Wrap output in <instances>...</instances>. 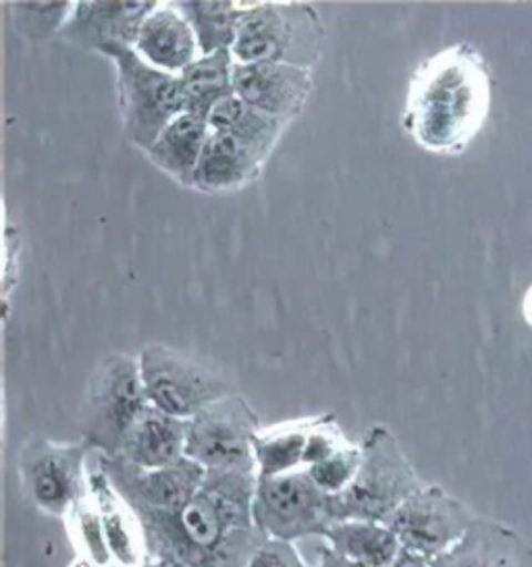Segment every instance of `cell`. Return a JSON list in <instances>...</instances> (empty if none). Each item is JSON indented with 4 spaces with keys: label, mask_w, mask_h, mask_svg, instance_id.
I'll return each instance as SVG.
<instances>
[{
    "label": "cell",
    "mask_w": 532,
    "mask_h": 567,
    "mask_svg": "<svg viewBox=\"0 0 532 567\" xmlns=\"http://www.w3.org/2000/svg\"><path fill=\"white\" fill-rule=\"evenodd\" d=\"M256 484V472L208 470L182 512L133 514L146 557L185 567H248L268 538L254 524Z\"/></svg>",
    "instance_id": "1"
},
{
    "label": "cell",
    "mask_w": 532,
    "mask_h": 567,
    "mask_svg": "<svg viewBox=\"0 0 532 567\" xmlns=\"http://www.w3.org/2000/svg\"><path fill=\"white\" fill-rule=\"evenodd\" d=\"M491 109V75L481 51L456 44L416 69L401 115L403 130L432 154H462Z\"/></svg>",
    "instance_id": "2"
},
{
    "label": "cell",
    "mask_w": 532,
    "mask_h": 567,
    "mask_svg": "<svg viewBox=\"0 0 532 567\" xmlns=\"http://www.w3.org/2000/svg\"><path fill=\"white\" fill-rule=\"evenodd\" d=\"M325 38V23L313 4L246 2L232 54L235 63H287L315 71Z\"/></svg>",
    "instance_id": "3"
},
{
    "label": "cell",
    "mask_w": 532,
    "mask_h": 567,
    "mask_svg": "<svg viewBox=\"0 0 532 567\" xmlns=\"http://www.w3.org/2000/svg\"><path fill=\"white\" fill-rule=\"evenodd\" d=\"M149 408L137 355L123 351L104 355L92 370L83 393V443L96 455H119L125 436Z\"/></svg>",
    "instance_id": "4"
},
{
    "label": "cell",
    "mask_w": 532,
    "mask_h": 567,
    "mask_svg": "<svg viewBox=\"0 0 532 567\" xmlns=\"http://www.w3.org/2000/svg\"><path fill=\"white\" fill-rule=\"evenodd\" d=\"M100 54L115 69L123 134L137 151L146 152L166 125L185 113L182 75L152 68L133 47H109Z\"/></svg>",
    "instance_id": "5"
},
{
    "label": "cell",
    "mask_w": 532,
    "mask_h": 567,
    "mask_svg": "<svg viewBox=\"0 0 532 567\" xmlns=\"http://www.w3.org/2000/svg\"><path fill=\"white\" fill-rule=\"evenodd\" d=\"M360 447L362 464L356 481L335 497L339 522L368 519L385 524L424 484L401 450L398 436L385 424H372Z\"/></svg>",
    "instance_id": "6"
},
{
    "label": "cell",
    "mask_w": 532,
    "mask_h": 567,
    "mask_svg": "<svg viewBox=\"0 0 532 567\" xmlns=\"http://www.w3.org/2000/svg\"><path fill=\"white\" fill-rule=\"evenodd\" d=\"M80 443H59L49 436H30L17 455V476L25 501L52 517H69L90 493V457Z\"/></svg>",
    "instance_id": "7"
},
{
    "label": "cell",
    "mask_w": 532,
    "mask_h": 567,
    "mask_svg": "<svg viewBox=\"0 0 532 567\" xmlns=\"http://www.w3.org/2000/svg\"><path fill=\"white\" fill-rule=\"evenodd\" d=\"M137 360L150 405L168 416L192 420L208 405L235 393L215 367L187 351L152 343L140 350Z\"/></svg>",
    "instance_id": "8"
},
{
    "label": "cell",
    "mask_w": 532,
    "mask_h": 567,
    "mask_svg": "<svg viewBox=\"0 0 532 567\" xmlns=\"http://www.w3.org/2000/svg\"><path fill=\"white\" fill-rule=\"evenodd\" d=\"M339 522L337 501L323 493L306 470L258 478L254 495V524L268 538L296 543L329 533Z\"/></svg>",
    "instance_id": "9"
},
{
    "label": "cell",
    "mask_w": 532,
    "mask_h": 567,
    "mask_svg": "<svg viewBox=\"0 0 532 567\" xmlns=\"http://www.w3.org/2000/svg\"><path fill=\"white\" fill-rule=\"evenodd\" d=\"M260 429V417L249 401L239 393H232L187 420L185 457L206 472H256L254 439Z\"/></svg>",
    "instance_id": "10"
},
{
    "label": "cell",
    "mask_w": 532,
    "mask_h": 567,
    "mask_svg": "<svg viewBox=\"0 0 532 567\" xmlns=\"http://www.w3.org/2000/svg\"><path fill=\"white\" fill-rule=\"evenodd\" d=\"M479 516L446 488L424 484L385 524L398 536L401 549L429 561L453 549Z\"/></svg>",
    "instance_id": "11"
},
{
    "label": "cell",
    "mask_w": 532,
    "mask_h": 567,
    "mask_svg": "<svg viewBox=\"0 0 532 567\" xmlns=\"http://www.w3.org/2000/svg\"><path fill=\"white\" fill-rule=\"evenodd\" d=\"M94 457L119 497L127 503L132 514L182 512L196 497L206 476V470L190 457L154 470L133 466L121 455L104 457L94 453Z\"/></svg>",
    "instance_id": "12"
},
{
    "label": "cell",
    "mask_w": 532,
    "mask_h": 567,
    "mask_svg": "<svg viewBox=\"0 0 532 567\" xmlns=\"http://www.w3.org/2000/svg\"><path fill=\"white\" fill-rule=\"evenodd\" d=\"M233 82L242 101L291 125L313 94L315 71L287 63H235Z\"/></svg>",
    "instance_id": "13"
},
{
    "label": "cell",
    "mask_w": 532,
    "mask_h": 567,
    "mask_svg": "<svg viewBox=\"0 0 532 567\" xmlns=\"http://www.w3.org/2000/svg\"><path fill=\"white\" fill-rule=\"evenodd\" d=\"M154 4L146 0L75 2L61 38L78 49L99 54L109 47H133Z\"/></svg>",
    "instance_id": "14"
},
{
    "label": "cell",
    "mask_w": 532,
    "mask_h": 567,
    "mask_svg": "<svg viewBox=\"0 0 532 567\" xmlns=\"http://www.w3.org/2000/svg\"><path fill=\"white\" fill-rule=\"evenodd\" d=\"M133 51L152 68L173 75H182L202 54L196 32L177 2L154 4L137 32Z\"/></svg>",
    "instance_id": "15"
},
{
    "label": "cell",
    "mask_w": 532,
    "mask_h": 567,
    "mask_svg": "<svg viewBox=\"0 0 532 567\" xmlns=\"http://www.w3.org/2000/svg\"><path fill=\"white\" fill-rule=\"evenodd\" d=\"M268 154L232 134L211 132L190 189L202 194H233L258 182Z\"/></svg>",
    "instance_id": "16"
},
{
    "label": "cell",
    "mask_w": 532,
    "mask_h": 567,
    "mask_svg": "<svg viewBox=\"0 0 532 567\" xmlns=\"http://www.w3.org/2000/svg\"><path fill=\"white\" fill-rule=\"evenodd\" d=\"M432 567H532V545L514 528L479 517L464 538Z\"/></svg>",
    "instance_id": "17"
},
{
    "label": "cell",
    "mask_w": 532,
    "mask_h": 567,
    "mask_svg": "<svg viewBox=\"0 0 532 567\" xmlns=\"http://www.w3.org/2000/svg\"><path fill=\"white\" fill-rule=\"evenodd\" d=\"M187 420L150 405L125 436L119 455L137 467H165L185 457Z\"/></svg>",
    "instance_id": "18"
},
{
    "label": "cell",
    "mask_w": 532,
    "mask_h": 567,
    "mask_svg": "<svg viewBox=\"0 0 532 567\" xmlns=\"http://www.w3.org/2000/svg\"><path fill=\"white\" fill-rule=\"evenodd\" d=\"M90 495L99 507L115 566H142L146 561V549H144L140 524L133 516L132 509L127 507V503L119 497V493L106 478V474L102 472L99 462H94L90 467Z\"/></svg>",
    "instance_id": "19"
},
{
    "label": "cell",
    "mask_w": 532,
    "mask_h": 567,
    "mask_svg": "<svg viewBox=\"0 0 532 567\" xmlns=\"http://www.w3.org/2000/svg\"><path fill=\"white\" fill-rule=\"evenodd\" d=\"M208 135V118L185 111L166 125L165 132L156 137V142L144 154L154 167L165 173L175 184L190 187Z\"/></svg>",
    "instance_id": "20"
},
{
    "label": "cell",
    "mask_w": 532,
    "mask_h": 567,
    "mask_svg": "<svg viewBox=\"0 0 532 567\" xmlns=\"http://www.w3.org/2000/svg\"><path fill=\"white\" fill-rule=\"evenodd\" d=\"M325 540L332 550L366 567L391 566L403 550L387 524L368 519L335 522Z\"/></svg>",
    "instance_id": "21"
},
{
    "label": "cell",
    "mask_w": 532,
    "mask_h": 567,
    "mask_svg": "<svg viewBox=\"0 0 532 567\" xmlns=\"http://www.w3.org/2000/svg\"><path fill=\"white\" fill-rule=\"evenodd\" d=\"M235 59L232 51L200 54L182 73L185 111L208 118L216 104L235 94Z\"/></svg>",
    "instance_id": "22"
},
{
    "label": "cell",
    "mask_w": 532,
    "mask_h": 567,
    "mask_svg": "<svg viewBox=\"0 0 532 567\" xmlns=\"http://www.w3.org/2000/svg\"><path fill=\"white\" fill-rule=\"evenodd\" d=\"M313 424L315 417H304L260 429L254 439L258 478H273L304 470V453Z\"/></svg>",
    "instance_id": "23"
},
{
    "label": "cell",
    "mask_w": 532,
    "mask_h": 567,
    "mask_svg": "<svg viewBox=\"0 0 532 567\" xmlns=\"http://www.w3.org/2000/svg\"><path fill=\"white\" fill-rule=\"evenodd\" d=\"M208 127L211 132L235 135L270 156L289 125L256 111L248 102L233 94L213 109L208 115Z\"/></svg>",
    "instance_id": "24"
},
{
    "label": "cell",
    "mask_w": 532,
    "mask_h": 567,
    "mask_svg": "<svg viewBox=\"0 0 532 567\" xmlns=\"http://www.w3.org/2000/svg\"><path fill=\"white\" fill-rule=\"evenodd\" d=\"M177 4L196 32L202 54L232 51L235 34H237V23L244 13L246 2L187 0Z\"/></svg>",
    "instance_id": "25"
},
{
    "label": "cell",
    "mask_w": 532,
    "mask_h": 567,
    "mask_svg": "<svg viewBox=\"0 0 532 567\" xmlns=\"http://www.w3.org/2000/svg\"><path fill=\"white\" fill-rule=\"evenodd\" d=\"M66 524L69 536L78 549V557H83L99 567L115 566L99 507L90 493L73 507V512L66 517Z\"/></svg>",
    "instance_id": "26"
},
{
    "label": "cell",
    "mask_w": 532,
    "mask_h": 567,
    "mask_svg": "<svg viewBox=\"0 0 532 567\" xmlns=\"http://www.w3.org/2000/svg\"><path fill=\"white\" fill-rule=\"evenodd\" d=\"M73 7L75 2H16L11 4V13L23 38L47 42L52 35H61Z\"/></svg>",
    "instance_id": "27"
},
{
    "label": "cell",
    "mask_w": 532,
    "mask_h": 567,
    "mask_svg": "<svg viewBox=\"0 0 532 567\" xmlns=\"http://www.w3.org/2000/svg\"><path fill=\"white\" fill-rule=\"evenodd\" d=\"M360 464H362V447L348 441L325 462L306 467V472L310 474V478L323 493L339 497L341 493L348 491L349 484L356 481Z\"/></svg>",
    "instance_id": "28"
},
{
    "label": "cell",
    "mask_w": 532,
    "mask_h": 567,
    "mask_svg": "<svg viewBox=\"0 0 532 567\" xmlns=\"http://www.w3.org/2000/svg\"><path fill=\"white\" fill-rule=\"evenodd\" d=\"M248 567H308V564L299 555L296 543L266 538L249 559Z\"/></svg>",
    "instance_id": "29"
},
{
    "label": "cell",
    "mask_w": 532,
    "mask_h": 567,
    "mask_svg": "<svg viewBox=\"0 0 532 567\" xmlns=\"http://www.w3.org/2000/svg\"><path fill=\"white\" fill-rule=\"evenodd\" d=\"M315 567H366L358 561H351L348 557H344L341 553L332 550L329 545H323L318 549V561Z\"/></svg>",
    "instance_id": "30"
},
{
    "label": "cell",
    "mask_w": 532,
    "mask_h": 567,
    "mask_svg": "<svg viewBox=\"0 0 532 567\" xmlns=\"http://www.w3.org/2000/svg\"><path fill=\"white\" fill-rule=\"evenodd\" d=\"M387 567H432V561L420 557V555H416V553L403 549L399 553L398 559H396L391 566Z\"/></svg>",
    "instance_id": "31"
},
{
    "label": "cell",
    "mask_w": 532,
    "mask_h": 567,
    "mask_svg": "<svg viewBox=\"0 0 532 567\" xmlns=\"http://www.w3.org/2000/svg\"><path fill=\"white\" fill-rule=\"evenodd\" d=\"M522 312H524V317L532 324V287L526 291V296H524V301H522Z\"/></svg>",
    "instance_id": "32"
},
{
    "label": "cell",
    "mask_w": 532,
    "mask_h": 567,
    "mask_svg": "<svg viewBox=\"0 0 532 567\" xmlns=\"http://www.w3.org/2000/svg\"><path fill=\"white\" fill-rule=\"evenodd\" d=\"M69 567H99V566H94V564H92V561H88V559H83V557H78V559H75V561H73V564H71V566Z\"/></svg>",
    "instance_id": "33"
},
{
    "label": "cell",
    "mask_w": 532,
    "mask_h": 567,
    "mask_svg": "<svg viewBox=\"0 0 532 567\" xmlns=\"http://www.w3.org/2000/svg\"><path fill=\"white\" fill-rule=\"evenodd\" d=\"M140 567H161V564H158V561H154V559H150V557H146V561H144Z\"/></svg>",
    "instance_id": "34"
},
{
    "label": "cell",
    "mask_w": 532,
    "mask_h": 567,
    "mask_svg": "<svg viewBox=\"0 0 532 567\" xmlns=\"http://www.w3.org/2000/svg\"><path fill=\"white\" fill-rule=\"evenodd\" d=\"M161 567H185L182 564H161Z\"/></svg>",
    "instance_id": "35"
},
{
    "label": "cell",
    "mask_w": 532,
    "mask_h": 567,
    "mask_svg": "<svg viewBox=\"0 0 532 567\" xmlns=\"http://www.w3.org/2000/svg\"><path fill=\"white\" fill-rule=\"evenodd\" d=\"M111 567H119V566H111Z\"/></svg>",
    "instance_id": "36"
}]
</instances>
